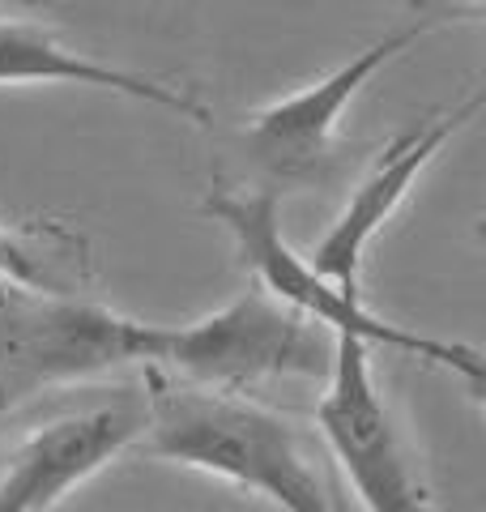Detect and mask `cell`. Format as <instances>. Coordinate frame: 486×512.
<instances>
[{
  "instance_id": "10",
  "label": "cell",
  "mask_w": 486,
  "mask_h": 512,
  "mask_svg": "<svg viewBox=\"0 0 486 512\" xmlns=\"http://www.w3.org/2000/svg\"><path fill=\"white\" fill-rule=\"evenodd\" d=\"M86 278V244L56 227H5L0 222V291L22 286L43 295H77L73 282Z\"/></svg>"
},
{
  "instance_id": "1",
  "label": "cell",
  "mask_w": 486,
  "mask_h": 512,
  "mask_svg": "<svg viewBox=\"0 0 486 512\" xmlns=\"http://www.w3.org/2000/svg\"><path fill=\"white\" fill-rule=\"evenodd\" d=\"M145 453L265 495L282 512H346L312 436L252 397L192 389L145 372Z\"/></svg>"
},
{
  "instance_id": "3",
  "label": "cell",
  "mask_w": 486,
  "mask_h": 512,
  "mask_svg": "<svg viewBox=\"0 0 486 512\" xmlns=\"http://www.w3.org/2000/svg\"><path fill=\"white\" fill-rule=\"evenodd\" d=\"M158 325L133 320L81 295L0 291V419L30 397L154 363Z\"/></svg>"
},
{
  "instance_id": "8",
  "label": "cell",
  "mask_w": 486,
  "mask_h": 512,
  "mask_svg": "<svg viewBox=\"0 0 486 512\" xmlns=\"http://www.w3.org/2000/svg\"><path fill=\"white\" fill-rule=\"evenodd\" d=\"M482 111V90H474L465 103H457L452 111H440L423 124L405 128L384 146V154L376 158V167L363 175V184L350 192L346 210L337 214V222L320 235V244L312 248V256H303L312 265V274H320L324 282H333L337 291L359 295V269H363V252L367 244L380 235V227L401 210V201L410 197L414 180L423 175L435 154H440L461 128Z\"/></svg>"
},
{
  "instance_id": "2",
  "label": "cell",
  "mask_w": 486,
  "mask_h": 512,
  "mask_svg": "<svg viewBox=\"0 0 486 512\" xmlns=\"http://www.w3.org/2000/svg\"><path fill=\"white\" fill-rule=\"evenodd\" d=\"M205 214L222 222L235 239L239 265L256 278V291H265L273 303H282L286 312H295L312 325L329 329L333 338H354L371 346H388V350H405V355L435 363L444 372L461 376L469 384V393H482V355L478 346L465 342H444L431 338V333H418L410 325H393L367 308L359 295L337 291L333 282H324L320 274H312V265L286 244L282 222H278V192L269 188H252V192H226L214 188L205 197Z\"/></svg>"
},
{
  "instance_id": "6",
  "label": "cell",
  "mask_w": 486,
  "mask_h": 512,
  "mask_svg": "<svg viewBox=\"0 0 486 512\" xmlns=\"http://www.w3.org/2000/svg\"><path fill=\"white\" fill-rule=\"evenodd\" d=\"M435 18H414L405 26H393L384 39L367 43L363 52H354L346 64H337L329 77L303 86L299 94L261 107L243 128V150H248L252 167L261 171V188L286 192V188H312L329 180L333 171V150H337V124H342L346 107L354 103L371 77L384 64H393L410 47L435 30Z\"/></svg>"
},
{
  "instance_id": "5",
  "label": "cell",
  "mask_w": 486,
  "mask_h": 512,
  "mask_svg": "<svg viewBox=\"0 0 486 512\" xmlns=\"http://www.w3.org/2000/svg\"><path fill=\"white\" fill-rule=\"evenodd\" d=\"M316 431L367 512H435L363 342L337 338L333 372L316 406Z\"/></svg>"
},
{
  "instance_id": "7",
  "label": "cell",
  "mask_w": 486,
  "mask_h": 512,
  "mask_svg": "<svg viewBox=\"0 0 486 512\" xmlns=\"http://www.w3.org/2000/svg\"><path fill=\"white\" fill-rule=\"evenodd\" d=\"M145 431V393L120 397L35 427L0 466V512H52L73 487L128 453Z\"/></svg>"
},
{
  "instance_id": "9",
  "label": "cell",
  "mask_w": 486,
  "mask_h": 512,
  "mask_svg": "<svg viewBox=\"0 0 486 512\" xmlns=\"http://www.w3.org/2000/svg\"><path fill=\"white\" fill-rule=\"evenodd\" d=\"M30 82H64V86H90V90H111L133 103L162 107L180 120H192L209 128V107L180 86L154 82L120 64L94 60L86 52H73L60 43L52 30L26 18H0V86H30Z\"/></svg>"
},
{
  "instance_id": "4",
  "label": "cell",
  "mask_w": 486,
  "mask_h": 512,
  "mask_svg": "<svg viewBox=\"0 0 486 512\" xmlns=\"http://www.w3.org/2000/svg\"><path fill=\"white\" fill-rule=\"evenodd\" d=\"M337 338L265 291H243L192 325H158L154 372L192 389L243 397L269 380H329Z\"/></svg>"
}]
</instances>
